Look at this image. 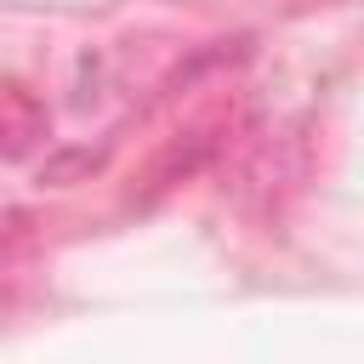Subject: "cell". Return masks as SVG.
<instances>
[{"label":"cell","instance_id":"1","mask_svg":"<svg viewBox=\"0 0 364 364\" xmlns=\"http://www.w3.org/2000/svg\"><path fill=\"white\" fill-rule=\"evenodd\" d=\"M46 131V108L34 91H23L17 80H0V154H23L34 148Z\"/></svg>","mask_w":364,"mask_h":364}]
</instances>
